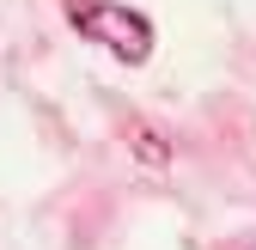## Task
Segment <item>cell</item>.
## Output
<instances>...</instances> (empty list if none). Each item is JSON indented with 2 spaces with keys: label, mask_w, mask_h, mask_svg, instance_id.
I'll list each match as a JSON object with an SVG mask.
<instances>
[{
  "label": "cell",
  "mask_w": 256,
  "mask_h": 250,
  "mask_svg": "<svg viewBox=\"0 0 256 250\" xmlns=\"http://www.w3.org/2000/svg\"><path fill=\"white\" fill-rule=\"evenodd\" d=\"M68 18L86 30L92 43H104L116 61H146L152 55V24L140 12L116 6V0H68Z\"/></svg>",
  "instance_id": "obj_1"
},
{
  "label": "cell",
  "mask_w": 256,
  "mask_h": 250,
  "mask_svg": "<svg viewBox=\"0 0 256 250\" xmlns=\"http://www.w3.org/2000/svg\"><path fill=\"white\" fill-rule=\"evenodd\" d=\"M128 140H134V152H140L146 165H165V159H171L165 134H158V128H146V122H134V128H128Z\"/></svg>",
  "instance_id": "obj_2"
}]
</instances>
